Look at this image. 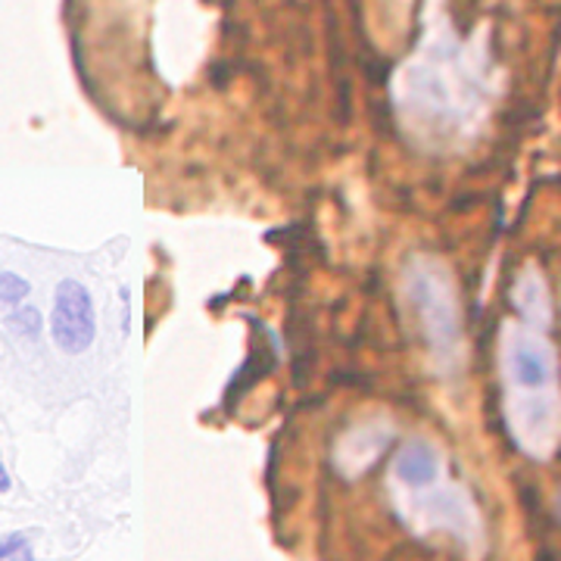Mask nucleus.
<instances>
[{
  "label": "nucleus",
  "instance_id": "1",
  "mask_svg": "<svg viewBox=\"0 0 561 561\" xmlns=\"http://www.w3.org/2000/svg\"><path fill=\"white\" fill-rule=\"evenodd\" d=\"M500 378L505 427L515 446L530 459H549L561 446V365L549 324H502Z\"/></svg>",
  "mask_w": 561,
  "mask_h": 561
},
{
  "label": "nucleus",
  "instance_id": "2",
  "mask_svg": "<svg viewBox=\"0 0 561 561\" xmlns=\"http://www.w3.org/2000/svg\"><path fill=\"white\" fill-rule=\"evenodd\" d=\"M412 300L419 309V321L424 324L427 346L440 359H459L461 353V321L459 302L453 280L440 265H427L412 275Z\"/></svg>",
  "mask_w": 561,
  "mask_h": 561
},
{
  "label": "nucleus",
  "instance_id": "3",
  "mask_svg": "<svg viewBox=\"0 0 561 561\" xmlns=\"http://www.w3.org/2000/svg\"><path fill=\"white\" fill-rule=\"evenodd\" d=\"M50 337L66 356H81L98 337V312L91 290L76 278H62L54 290Z\"/></svg>",
  "mask_w": 561,
  "mask_h": 561
},
{
  "label": "nucleus",
  "instance_id": "4",
  "mask_svg": "<svg viewBox=\"0 0 561 561\" xmlns=\"http://www.w3.org/2000/svg\"><path fill=\"white\" fill-rule=\"evenodd\" d=\"M512 306H515L518 319L552 324L549 287H546V278H542L537 265H527L522 275L515 278V284H512Z\"/></svg>",
  "mask_w": 561,
  "mask_h": 561
},
{
  "label": "nucleus",
  "instance_id": "5",
  "mask_svg": "<svg viewBox=\"0 0 561 561\" xmlns=\"http://www.w3.org/2000/svg\"><path fill=\"white\" fill-rule=\"evenodd\" d=\"M393 471H397V478L405 486L424 490V486L437 483V478H440V453L424 440L405 443L400 449V456H397Z\"/></svg>",
  "mask_w": 561,
  "mask_h": 561
},
{
  "label": "nucleus",
  "instance_id": "6",
  "mask_svg": "<svg viewBox=\"0 0 561 561\" xmlns=\"http://www.w3.org/2000/svg\"><path fill=\"white\" fill-rule=\"evenodd\" d=\"M7 328H10L16 337H22V341H38L44 319H41V312L35 306H22L13 316H7Z\"/></svg>",
  "mask_w": 561,
  "mask_h": 561
},
{
  "label": "nucleus",
  "instance_id": "7",
  "mask_svg": "<svg viewBox=\"0 0 561 561\" xmlns=\"http://www.w3.org/2000/svg\"><path fill=\"white\" fill-rule=\"evenodd\" d=\"M0 561H35L32 542H28V537L22 530H13V534L0 537Z\"/></svg>",
  "mask_w": 561,
  "mask_h": 561
},
{
  "label": "nucleus",
  "instance_id": "8",
  "mask_svg": "<svg viewBox=\"0 0 561 561\" xmlns=\"http://www.w3.org/2000/svg\"><path fill=\"white\" fill-rule=\"evenodd\" d=\"M32 294V284L16 275V272H0V302L7 306H20Z\"/></svg>",
  "mask_w": 561,
  "mask_h": 561
},
{
  "label": "nucleus",
  "instance_id": "9",
  "mask_svg": "<svg viewBox=\"0 0 561 561\" xmlns=\"http://www.w3.org/2000/svg\"><path fill=\"white\" fill-rule=\"evenodd\" d=\"M10 486H13V481H10V471H7L3 456H0V496H3V493H10Z\"/></svg>",
  "mask_w": 561,
  "mask_h": 561
},
{
  "label": "nucleus",
  "instance_id": "10",
  "mask_svg": "<svg viewBox=\"0 0 561 561\" xmlns=\"http://www.w3.org/2000/svg\"><path fill=\"white\" fill-rule=\"evenodd\" d=\"M559 508H561V496H559Z\"/></svg>",
  "mask_w": 561,
  "mask_h": 561
}]
</instances>
